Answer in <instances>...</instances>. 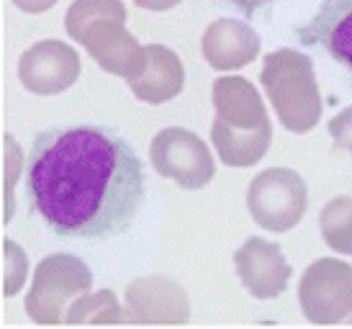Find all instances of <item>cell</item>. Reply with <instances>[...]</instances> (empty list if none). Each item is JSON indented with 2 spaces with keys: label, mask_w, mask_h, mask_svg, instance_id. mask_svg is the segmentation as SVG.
I'll return each instance as SVG.
<instances>
[{
  "label": "cell",
  "mask_w": 352,
  "mask_h": 329,
  "mask_svg": "<svg viewBox=\"0 0 352 329\" xmlns=\"http://www.w3.org/2000/svg\"><path fill=\"white\" fill-rule=\"evenodd\" d=\"M26 193L57 237L111 240L137 219L144 173L131 145L111 129H47L29 149Z\"/></svg>",
  "instance_id": "cell-1"
},
{
  "label": "cell",
  "mask_w": 352,
  "mask_h": 329,
  "mask_svg": "<svg viewBox=\"0 0 352 329\" xmlns=\"http://www.w3.org/2000/svg\"><path fill=\"white\" fill-rule=\"evenodd\" d=\"M260 83L283 129L291 134H309L316 129L324 103L311 57L288 47L267 52Z\"/></svg>",
  "instance_id": "cell-2"
},
{
  "label": "cell",
  "mask_w": 352,
  "mask_h": 329,
  "mask_svg": "<svg viewBox=\"0 0 352 329\" xmlns=\"http://www.w3.org/2000/svg\"><path fill=\"white\" fill-rule=\"evenodd\" d=\"M93 288V273L75 255H47L34 268L29 293H26V314L36 324H62L72 301Z\"/></svg>",
  "instance_id": "cell-3"
},
{
  "label": "cell",
  "mask_w": 352,
  "mask_h": 329,
  "mask_svg": "<svg viewBox=\"0 0 352 329\" xmlns=\"http://www.w3.org/2000/svg\"><path fill=\"white\" fill-rule=\"evenodd\" d=\"M306 183L291 167H267L247 185V211L265 232H291L306 213Z\"/></svg>",
  "instance_id": "cell-4"
},
{
  "label": "cell",
  "mask_w": 352,
  "mask_h": 329,
  "mask_svg": "<svg viewBox=\"0 0 352 329\" xmlns=\"http://www.w3.org/2000/svg\"><path fill=\"white\" fill-rule=\"evenodd\" d=\"M149 162L157 175L186 191H201L216 175L211 147L183 126H167L157 131L149 145Z\"/></svg>",
  "instance_id": "cell-5"
},
{
  "label": "cell",
  "mask_w": 352,
  "mask_h": 329,
  "mask_svg": "<svg viewBox=\"0 0 352 329\" xmlns=\"http://www.w3.org/2000/svg\"><path fill=\"white\" fill-rule=\"evenodd\" d=\"M298 304L311 324L352 321V265L337 257H319L298 281Z\"/></svg>",
  "instance_id": "cell-6"
},
{
  "label": "cell",
  "mask_w": 352,
  "mask_h": 329,
  "mask_svg": "<svg viewBox=\"0 0 352 329\" xmlns=\"http://www.w3.org/2000/svg\"><path fill=\"white\" fill-rule=\"evenodd\" d=\"M124 311L131 324H186L190 296L170 275H139L124 290Z\"/></svg>",
  "instance_id": "cell-7"
},
{
  "label": "cell",
  "mask_w": 352,
  "mask_h": 329,
  "mask_svg": "<svg viewBox=\"0 0 352 329\" xmlns=\"http://www.w3.org/2000/svg\"><path fill=\"white\" fill-rule=\"evenodd\" d=\"M78 49L59 39L36 41L19 57V83L34 96H59L78 83Z\"/></svg>",
  "instance_id": "cell-8"
},
{
  "label": "cell",
  "mask_w": 352,
  "mask_h": 329,
  "mask_svg": "<svg viewBox=\"0 0 352 329\" xmlns=\"http://www.w3.org/2000/svg\"><path fill=\"white\" fill-rule=\"evenodd\" d=\"M234 273L250 296L260 301L278 299L291 281V265L285 260L280 244L250 237L234 252Z\"/></svg>",
  "instance_id": "cell-9"
},
{
  "label": "cell",
  "mask_w": 352,
  "mask_h": 329,
  "mask_svg": "<svg viewBox=\"0 0 352 329\" xmlns=\"http://www.w3.org/2000/svg\"><path fill=\"white\" fill-rule=\"evenodd\" d=\"M80 47L88 52L100 70L124 80L137 78L144 67V47L121 21H98L85 31Z\"/></svg>",
  "instance_id": "cell-10"
},
{
  "label": "cell",
  "mask_w": 352,
  "mask_h": 329,
  "mask_svg": "<svg viewBox=\"0 0 352 329\" xmlns=\"http://www.w3.org/2000/svg\"><path fill=\"white\" fill-rule=\"evenodd\" d=\"M298 39L322 49L352 78V0H324L316 16L298 29Z\"/></svg>",
  "instance_id": "cell-11"
},
{
  "label": "cell",
  "mask_w": 352,
  "mask_h": 329,
  "mask_svg": "<svg viewBox=\"0 0 352 329\" xmlns=\"http://www.w3.org/2000/svg\"><path fill=\"white\" fill-rule=\"evenodd\" d=\"M201 52L208 67L234 72L252 65L260 54V36L247 21L219 19L208 23L201 39Z\"/></svg>",
  "instance_id": "cell-12"
},
{
  "label": "cell",
  "mask_w": 352,
  "mask_h": 329,
  "mask_svg": "<svg viewBox=\"0 0 352 329\" xmlns=\"http://www.w3.org/2000/svg\"><path fill=\"white\" fill-rule=\"evenodd\" d=\"M186 83V70L175 52L165 44H147L144 47V67L137 78L126 80L129 90L149 106L167 103L180 96Z\"/></svg>",
  "instance_id": "cell-13"
},
{
  "label": "cell",
  "mask_w": 352,
  "mask_h": 329,
  "mask_svg": "<svg viewBox=\"0 0 352 329\" xmlns=\"http://www.w3.org/2000/svg\"><path fill=\"white\" fill-rule=\"evenodd\" d=\"M211 103H214L216 118H221L234 129L250 131V129L270 124L267 106L260 90L242 75H221L219 80H214Z\"/></svg>",
  "instance_id": "cell-14"
},
{
  "label": "cell",
  "mask_w": 352,
  "mask_h": 329,
  "mask_svg": "<svg viewBox=\"0 0 352 329\" xmlns=\"http://www.w3.org/2000/svg\"><path fill=\"white\" fill-rule=\"evenodd\" d=\"M273 142V124H265L260 129H234L226 121L214 116L211 124V145L216 155L229 167H252L265 157Z\"/></svg>",
  "instance_id": "cell-15"
},
{
  "label": "cell",
  "mask_w": 352,
  "mask_h": 329,
  "mask_svg": "<svg viewBox=\"0 0 352 329\" xmlns=\"http://www.w3.org/2000/svg\"><path fill=\"white\" fill-rule=\"evenodd\" d=\"M126 321V311L118 304L113 290H96V293H82L80 299L72 301L65 324H121Z\"/></svg>",
  "instance_id": "cell-16"
},
{
  "label": "cell",
  "mask_w": 352,
  "mask_h": 329,
  "mask_svg": "<svg viewBox=\"0 0 352 329\" xmlns=\"http://www.w3.org/2000/svg\"><path fill=\"white\" fill-rule=\"evenodd\" d=\"M98 21L126 23V6L121 0H75L65 13V31L72 41H82L85 31Z\"/></svg>",
  "instance_id": "cell-17"
},
{
  "label": "cell",
  "mask_w": 352,
  "mask_h": 329,
  "mask_svg": "<svg viewBox=\"0 0 352 329\" xmlns=\"http://www.w3.org/2000/svg\"><path fill=\"white\" fill-rule=\"evenodd\" d=\"M319 229L327 247L337 255H352V198L337 195L319 213Z\"/></svg>",
  "instance_id": "cell-18"
},
{
  "label": "cell",
  "mask_w": 352,
  "mask_h": 329,
  "mask_svg": "<svg viewBox=\"0 0 352 329\" xmlns=\"http://www.w3.org/2000/svg\"><path fill=\"white\" fill-rule=\"evenodd\" d=\"M26 167L23 149L13 134H3V224L16 213V183Z\"/></svg>",
  "instance_id": "cell-19"
},
{
  "label": "cell",
  "mask_w": 352,
  "mask_h": 329,
  "mask_svg": "<svg viewBox=\"0 0 352 329\" xmlns=\"http://www.w3.org/2000/svg\"><path fill=\"white\" fill-rule=\"evenodd\" d=\"M3 296L13 299L29 278V257L19 242L3 240Z\"/></svg>",
  "instance_id": "cell-20"
},
{
  "label": "cell",
  "mask_w": 352,
  "mask_h": 329,
  "mask_svg": "<svg viewBox=\"0 0 352 329\" xmlns=\"http://www.w3.org/2000/svg\"><path fill=\"white\" fill-rule=\"evenodd\" d=\"M327 129H329V136L334 139V145L342 147L344 152L352 155V106L342 108L340 114H334L329 118Z\"/></svg>",
  "instance_id": "cell-21"
},
{
  "label": "cell",
  "mask_w": 352,
  "mask_h": 329,
  "mask_svg": "<svg viewBox=\"0 0 352 329\" xmlns=\"http://www.w3.org/2000/svg\"><path fill=\"white\" fill-rule=\"evenodd\" d=\"M13 6L23 13H31V16H36V13H47L50 8L57 6V0H10Z\"/></svg>",
  "instance_id": "cell-22"
},
{
  "label": "cell",
  "mask_w": 352,
  "mask_h": 329,
  "mask_svg": "<svg viewBox=\"0 0 352 329\" xmlns=\"http://www.w3.org/2000/svg\"><path fill=\"white\" fill-rule=\"evenodd\" d=\"M229 6H234L236 10H242L245 16H252V13H260V10L270 8L278 0H224Z\"/></svg>",
  "instance_id": "cell-23"
},
{
  "label": "cell",
  "mask_w": 352,
  "mask_h": 329,
  "mask_svg": "<svg viewBox=\"0 0 352 329\" xmlns=\"http://www.w3.org/2000/svg\"><path fill=\"white\" fill-rule=\"evenodd\" d=\"M137 8L152 10V13H165V10H173L175 6H180L183 0H131Z\"/></svg>",
  "instance_id": "cell-24"
}]
</instances>
